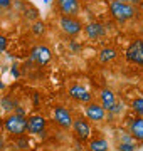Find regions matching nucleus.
<instances>
[{
	"instance_id": "1",
	"label": "nucleus",
	"mask_w": 143,
	"mask_h": 151,
	"mask_svg": "<svg viewBox=\"0 0 143 151\" xmlns=\"http://www.w3.org/2000/svg\"><path fill=\"white\" fill-rule=\"evenodd\" d=\"M110 12H111V15L115 17L116 20H120V22H125V20H128V19H131V17L135 15V9H133V5L125 4L123 0H111Z\"/></svg>"
},
{
	"instance_id": "2",
	"label": "nucleus",
	"mask_w": 143,
	"mask_h": 151,
	"mask_svg": "<svg viewBox=\"0 0 143 151\" xmlns=\"http://www.w3.org/2000/svg\"><path fill=\"white\" fill-rule=\"evenodd\" d=\"M5 129L10 134H24L27 131V119L19 114H12L5 119Z\"/></svg>"
},
{
	"instance_id": "3",
	"label": "nucleus",
	"mask_w": 143,
	"mask_h": 151,
	"mask_svg": "<svg viewBox=\"0 0 143 151\" xmlns=\"http://www.w3.org/2000/svg\"><path fill=\"white\" fill-rule=\"evenodd\" d=\"M126 59L133 64L143 65V40L142 39H136L133 40L126 49Z\"/></svg>"
},
{
	"instance_id": "4",
	"label": "nucleus",
	"mask_w": 143,
	"mask_h": 151,
	"mask_svg": "<svg viewBox=\"0 0 143 151\" xmlns=\"http://www.w3.org/2000/svg\"><path fill=\"white\" fill-rule=\"evenodd\" d=\"M59 25L67 35H77V34L83 30L81 22L77 20V19H74V17H71V15H62L61 17Z\"/></svg>"
},
{
	"instance_id": "5",
	"label": "nucleus",
	"mask_w": 143,
	"mask_h": 151,
	"mask_svg": "<svg viewBox=\"0 0 143 151\" xmlns=\"http://www.w3.org/2000/svg\"><path fill=\"white\" fill-rule=\"evenodd\" d=\"M72 129H74V134L81 141H86L89 138V134H91V126L83 118H77L76 121H72Z\"/></svg>"
},
{
	"instance_id": "6",
	"label": "nucleus",
	"mask_w": 143,
	"mask_h": 151,
	"mask_svg": "<svg viewBox=\"0 0 143 151\" xmlns=\"http://www.w3.org/2000/svg\"><path fill=\"white\" fill-rule=\"evenodd\" d=\"M54 121L59 124L61 128H71L74 119H72L71 113H69L66 108L57 106V108H54Z\"/></svg>"
},
{
	"instance_id": "7",
	"label": "nucleus",
	"mask_w": 143,
	"mask_h": 151,
	"mask_svg": "<svg viewBox=\"0 0 143 151\" xmlns=\"http://www.w3.org/2000/svg\"><path fill=\"white\" fill-rule=\"evenodd\" d=\"M57 7L59 10L64 14V15H77L79 14V9H81V4L79 0H57Z\"/></svg>"
},
{
	"instance_id": "8",
	"label": "nucleus",
	"mask_w": 143,
	"mask_h": 151,
	"mask_svg": "<svg viewBox=\"0 0 143 151\" xmlns=\"http://www.w3.org/2000/svg\"><path fill=\"white\" fill-rule=\"evenodd\" d=\"M32 60L35 62V64L39 65H46L47 62L51 60V50L46 45H39V47H35L32 50Z\"/></svg>"
},
{
	"instance_id": "9",
	"label": "nucleus",
	"mask_w": 143,
	"mask_h": 151,
	"mask_svg": "<svg viewBox=\"0 0 143 151\" xmlns=\"http://www.w3.org/2000/svg\"><path fill=\"white\" fill-rule=\"evenodd\" d=\"M46 128V119L42 116H39V114H34L30 118L27 119V131L29 133H32V134H39V133H42Z\"/></svg>"
},
{
	"instance_id": "10",
	"label": "nucleus",
	"mask_w": 143,
	"mask_h": 151,
	"mask_svg": "<svg viewBox=\"0 0 143 151\" xmlns=\"http://www.w3.org/2000/svg\"><path fill=\"white\" fill-rule=\"evenodd\" d=\"M69 96H71L72 99H76V101H81V103H89V101H91L89 91L84 86H79V84H76V86H72L71 89H69Z\"/></svg>"
},
{
	"instance_id": "11",
	"label": "nucleus",
	"mask_w": 143,
	"mask_h": 151,
	"mask_svg": "<svg viewBox=\"0 0 143 151\" xmlns=\"http://www.w3.org/2000/svg\"><path fill=\"white\" fill-rule=\"evenodd\" d=\"M84 30H86V35L91 39H101L106 35V29L105 25H101V24H98V22H91V24H88L86 27H84Z\"/></svg>"
},
{
	"instance_id": "12",
	"label": "nucleus",
	"mask_w": 143,
	"mask_h": 151,
	"mask_svg": "<svg viewBox=\"0 0 143 151\" xmlns=\"http://www.w3.org/2000/svg\"><path fill=\"white\" fill-rule=\"evenodd\" d=\"M86 118L91 119V121H103L105 118V108L99 106V104H89L86 106Z\"/></svg>"
},
{
	"instance_id": "13",
	"label": "nucleus",
	"mask_w": 143,
	"mask_h": 151,
	"mask_svg": "<svg viewBox=\"0 0 143 151\" xmlns=\"http://www.w3.org/2000/svg\"><path fill=\"white\" fill-rule=\"evenodd\" d=\"M130 134L135 139L143 141V118L142 116H138V118L130 121Z\"/></svg>"
},
{
	"instance_id": "14",
	"label": "nucleus",
	"mask_w": 143,
	"mask_h": 151,
	"mask_svg": "<svg viewBox=\"0 0 143 151\" xmlns=\"http://www.w3.org/2000/svg\"><path fill=\"white\" fill-rule=\"evenodd\" d=\"M99 97H101V106L105 108V111H111V109L115 108L116 97H115V94H113V91H110V89H103L101 94H99Z\"/></svg>"
},
{
	"instance_id": "15",
	"label": "nucleus",
	"mask_w": 143,
	"mask_h": 151,
	"mask_svg": "<svg viewBox=\"0 0 143 151\" xmlns=\"http://www.w3.org/2000/svg\"><path fill=\"white\" fill-rule=\"evenodd\" d=\"M89 150L91 151H108L110 146H108V141L99 138V139H93L89 141Z\"/></svg>"
},
{
	"instance_id": "16",
	"label": "nucleus",
	"mask_w": 143,
	"mask_h": 151,
	"mask_svg": "<svg viewBox=\"0 0 143 151\" xmlns=\"http://www.w3.org/2000/svg\"><path fill=\"white\" fill-rule=\"evenodd\" d=\"M116 49H113V47H105L101 52H99V60L101 62H110V60H113L116 57Z\"/></svg>"
},
{
	"instance_id": "17",
	"label": "nucleus",
	"mask_w": 143,
	"mask_h": 151,
	"mask_svg": "<svg viewBox=\"0 0 143 151\" xmlns=\"http://www.w3.org/2000/svg\"><path fill=\"white\" fill-rule=\"evenodd\" d=\"M131 108H133V111H135L138 116H143V97H136V99H133Z\"/></svg>"
},
{
	"instance_id": "18",
	"label": "nucleus",
	"mask_w": 143,
	"mask_h": 151,
	"mask_svg": "<svg viewBox=\"0 0 143 151\" xmlns=\"http://www.w3.org/2000/svg\"><path fill=\"white\" fill-rule=\"evenodd\" d=\"M136 150V145L135 143H128V141H125V143H120L118 145V151H135Z\"/></svg>"
},
{
	"instance_id": "19",
	"label": "nucleus",
	"mask_w": 143,
	"mask_h": 151,
	"mask_svg": "<svg viewBox=\"0 0 143 151\" xmlns=\"http://www.w3.org/2000/svg\"><path fill=\"white\" fill-rule=\"evenodd\" d=\"M2 106H4V109L5 111H12V109L15 108V101H12V99H4V103H2Z\"/></svg>"
},
{
	"instance_id": "20",
	"label": "nucleus",
	"mask_w": 143,
	"mask_h": 151,
	"mask_svg": "<svg viewBox=\"0 0 143 151\" xmlns=\"http://www.w3.org/2000/svg\"><path fill=\"white\" fill-rule=\"evenodd\" d=\"M34 34H37V35H40V34L44 32V24H42V22H35V24H34Z\"/></svg>"
},
{
	"instance_id": "21",
	"label": "nucleus",
	"mask_w": 143,
	"mask_h": 151,
	"mask_svg": "<svg viewBox=\"0 0 143 151\" xmlns=\"http://www.w3.org/2000/svg\"><path fill=\"white\" fill-rule=\"evenodd\" d=\"M5 47H7V39L4 35H0V52H4Z\"/></svg>"
},
{
	"instance_id": "22",
	"label": "nucleus",
	"mask_w": 143,
	"mask_h": 151,
	"mask_svg": "<svg viewBox=\"0 0 143 151\" xmlns=\"http://www.w3.org/2000/svg\"><path fill=\"white\" fill-rule=\"evenodd\" d=\"M12 4V0H0V9H7Z\"/></svg>"
},
{
	"instance_id": "23",
	"label": "nucleus",
	"mask_w": 143,
	"mask_h": 151,
	"mask_svg": "<svg viewBox=\"0 0 143 151\" xmlns=\"http://www.w3.org/2000/svg\"><path fill=\"white\" fill-rule=\"evenodd\" d=\"M125 4H130V5H135V4H140L142 0H123Z\"/></svg>"
},
{
	"instance_id": "24",
	"label": "nucleus",
	"mask_w": 143,
	"mask_h": 151,
	"mask_svg": "<svg viewBox=\"0 0 143 151\" xmlns=\"http://www.w3.org/2000/svg\"><path fill=\"white\" fill-rule=\"evenodd\" d=\"M4 150V139H2V136H0V151Z\"/></svg>"
},
{
	"instance_id": "25",
	"label": "nucleus",
	"mask_w": 143,
	"mask_h": 151,
	"mask_svg": "<svg viewBox=\"0 0 143 151\" xmlns=\"http://www.w3.org/2000/svg\"><path fill=\"white\" fill-rule=\"evenodd\" d=\"M44 2H46V4H51V2H52V0H44Z\"/></svg>"
}]
</instances>
